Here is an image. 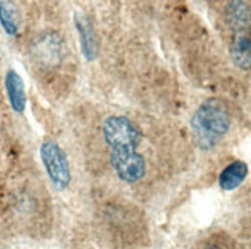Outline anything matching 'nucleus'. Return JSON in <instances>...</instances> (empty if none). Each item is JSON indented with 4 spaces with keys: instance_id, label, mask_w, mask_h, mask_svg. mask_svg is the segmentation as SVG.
Segmentation results:
<instances>
[{
    "instance_id": "obj_1",
    "label": "nucleus",
    "mask_w": 251,
    "mask_h": 249,
    "mask_svg": "<svg viewBox=\"0 0 251 249\" xmlns=\"http://www.w3.org/2000/svg\"><path fill=\"white\" fill-rule=\"evenodd\" d=\"M231 125L226 106L217 99L205 100L191 118L196 142L202 149H211L221 142Z\"/></svg>"
},
{
    "instance_id": "obj_2",
    "label": "nucleus",
    "mask_w": 251,
    "mask_h": 249,
    "mask_svg": "<svg viewBox=\"0 0 251 249\" xmlns=\"http://www.w3.org/2000/svg\"><path fill=\"white\" fill-rule=\"evenodd\" d=\"M105 143L113 151H136L142 134L137 126L126 117H106L102 125Z\"/></svg>"
},
{
    "instance_id": "obj_3",
    "label": "nucleus",
    "mask_w": 251,
    "mask_h": 249,
    "mask_svg": "<svg viewBox=\"0 0 251 249\" xmlns=\"http://www.w3.org/2000/svg\"><path fill=\"white\" fill-rule=\"evenodd\" d=\"M40 158L54 188L62 191L71 183V169L67 154L52 138L43 140L40 145Z\"/></svg>"
},
{
    "instance_id": "obj_4",
    "label": "nucleus",
    "mask_w": 251,
    "mask_h": 249,
    "mask_svg": "<svg viewBox=\"0 0 251 249\" xmlns=\"http://www.w3.org/2000/svg\"><path fill=\"white\" fill-rule=\"evenodd\" d=\"M110 161L117 177L126 183H134L145 176V158L136 151H113Z\"/></svg>"
},
{
    "instance_id": "obj_5",
    "label": "nucleus",
    "mask_w": 251,
    "mask_h": 249,
    "mask_svg": "<svg viewBox=\"0 0 251 249\" xmlns=\"http://www.w3.org/2000/svg\"><path fill=\"white\" fill-rule=\"evenodd\" d=\"M31 54L34 60L45 68L57 67L62 62L63 54H65V45L63 40L57 32H45L37 40L31 48Z\"/></svg>"
},
{
    "instance_id": "obj_6",
    "label": "nucleus",
    "mask_w": 251,
    "mask_h": 249,
    "mask_svg": "<svg viewBox=\"0 0 251 249\" xmlns=\"http://www.w3.org/2000/svg\"><path fill=\"white\" fill-rule=\"evenodd\" d=\"M74 23H75V28H77L79 37H80L82 54L88 62L96 60L97 54H99V43H97V37H96V32L93 29L91 22L85 14L77 13L74 16Z\"/></svg>"
},
{
    "instance_id": "obj_7",
    "label": "nucleus",
    "mask_w": 251,
    "mask_h": 249,
    "mask_svg": "<svg viewBox=\"0 0 251 249\" xmlns=\"http://www.w3.org/2000/svg\"><path fill=\"white\" fill-rule=\"evenodd\" d=\"M233 42L230 46V57L233 63L241 69L251 68V36L250 29L233 32Z\"/></svg>"
},
{
    "instance_id": "obj_8",
    "label": "nucleus",
    "mask_w": 251,
    "mask_h": 249,
    "mask_svg": "<svg viewBox=\"0 0 251 249\" xmlns=\"http://www.w3.org/2000/svg\"><path fill=\"white\" fill-rule=\"evenodd\" d=\"M5 90L11 108L16 113L22 114L26 108V91L24 80L14 69H9L5 75Z\"/></svg>"
},
{
    "instance_id": "obj_9",
    "label": "nucleus",
    "mask_w": 251,
    "mask_h": 249,
    "mask_svg": "<svg viewBox=\"0 0 251 249\" xmlns=\"http://www.w3.org/2000/svg\"><path fill=\"white\" fill-rule=\"evenodd\" d=\"M226 23L233 32L247 31L251 25V13L244 0H231L225 9Z\"/></svg>"
},
{
    "instance_id": "obj_10",
    "label": "nucleus",
    "mask_w": 251,
    "mask_h": 249,
    "mask_svg": "<svg viewBox=\"0 0 251 249\" xmlns=\"http://www.w3.org/2000/svg\"><path fill=\"white\" fill-rule=\"evenodd\" d=\"M247 174H248V166L245 161L236 160L221 172L219 186L225 191H233L237 186H241V183L247 179Z\"/></svg>"
},
{
    "instance_id": "obj_11",
    "label": "nucleus",
    "mask_w": 251,
    "mask_h": 249,
    "mask_svg": "<svg viewBox=\"0 0 251 249\" xmlns=\"http://www.w3.org/2000/svg\"><path fill=\"white\" fill-rule=\"evenodd\" d=\"M0 25L8 36H17L20 16L13 0H0Z\"/></svg>"
}]
</instances>
